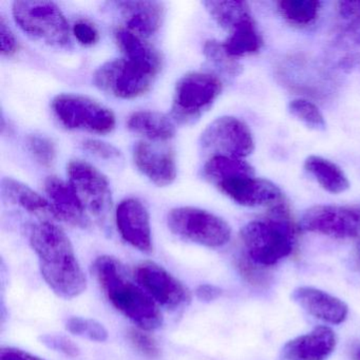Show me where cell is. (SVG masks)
<instances>
[{
    "label": "cell",
    "instance_id": "obj_3",
    "mask_svg": "<svg viewBox=\"0 0 360 360\" xmlns=\"http://www.w3.org/2000/svg\"><path fill=\"white\" fill-rule=\"evenodd\" d=\"M240 238L242 252L269 269L292 254L297 229L290 210L281 201L273 205L266 219L248 223L240 231Z\"/></svg>",
    "mask_w": 360,
    "mask_h": 360
},
{
    "label": "cell",
    "instance_id": "obj_30",
    "mask_svg": "<svg viewBox=\"0 0 360 360\" xmlns=\"http://www.w3.org/2000/svg\"><path fill=\"white\" fill-rule=\"evenodd\" d=\"M236 265L240 275L250 285L265 288L271 284V275L269 269L255 262L243 252H241V254L237 257Z\"/></svg>",
    "mask_w": 360,
    "mask_h": 360
},
{
    "label": "cell",
    "instance_id": "obj_27",
    "mask_svg": "<svg viewBox=\"0 0 360 360\" xmlns=\"http://www.w3.org/2000/svg\"><path fill=\"white\" fill-rule=\"evenodd\" d=\"M203 174L207 180L217 184L220 181L231 176H242V174L255 176V170L243 159L216 155V157L210 158L206 162L203 167Z\"/></svg>",
    "mask_w": 360,
    "mask_h": 360
},
{
    "label": "cell",
    "instance_id": "obj_10",
    "mask_svg": "<svg viewBox=\"0 0 360 360\" xmlns=\"http://www.w3.org/2000/svg\"><path fill=\"white\" fill-rule=\"evenodd\" d=\"M200 147L210 158L216 155L243 159L255 149L254 138L248 126L233 117L214 120L202 132Z\"/></svg>",
    "mask_w": 360,
    "mask_h": 360
},
{
    "label": "cell",
    "instance_id": "obj_34",
    "mask_svg": "<svg viewBox=\"0 0 360 360\" xmlns=\"http://www.w3.org/2000/svg\"><path fill=\"white\" fill-rule=\"evenodd\" d=\"M128 338L134 347L143 355L148 358H158L160 356V347L157 341L149 334L143 332L141 328H131L128 332Z\"/></svg>",
    "mask_w": 360,
    "mask_h": 360
},
{
    "label": "cell",
    "instance_id": "obj_42",
    "mask_svg": "<svg viewBox=\"0 0 360 360\" xmlns=\"http://www.w3.org/2000/svg\"><path fill=\"white\" fill-rule=\"evenodd\" d=\"M353 357L354 360H360V347L354 351Z\"/></svg>",
    "mask_w": 360,
    "mask_h": 360
},
{
    "label": "cell",
    "instance_id": "obj_5",
    "mask_svg": "<svg viewBox=\"0 0 360 360\" xmlns=\"http://www.w3.org/2000/svg\"><path fill=\"white\" fill-rule=\"evenodd\" d=\"M167 224L174 235L206 248H222L231 237L226 221L207 210L191 206L170 210Z\"/></svg>",
    "mask_w": 360,
    "mask_h": 360
},
{
    "label": "cell",
    "instance_id": "obj_37",
    "mask_svg": "<svg viewBox=\"0 0 360 360\" xmlns=\"http://www.w3.org/2000/svg\"><path fill=\"white\" fill-rule=\"evenodd\" d=\"M73 34L77 41L84 46H94L100 39L98 29L91 22L79 20L73 26Z\"/></svg>",
    "mask_w": 360,
    "mask_h": 360
},
{
    "label": "cell",
    "instance_id": "obj_13",
    "mask_svg": "<svg viewBox=\"0 0 360 360\" xmlns=\"http://www.w3.org/2000/svg\"><path fill=\"white\" fill-rule=\"evenodd\" d=\"M216 185L229 199L246 207L275 205L282 201V193L277 185L255 176H231Z\"/></svg>",
    "mask_w": 360,
    "mask_h": 360
},
{
    "label": "cell",
    "instance_id": "obj_18",
    "mask_svg": "<svg viewBox=\"0 0 360 360\" xmlns=\"http://www.w3.org/2000/svg\"><path fill=\"white\" fill-rule=\"evenodd\" d=\"M45 191L56 220L83 229L89 226V216L69 183L58 176H49L45 181Z\"/></svg>",
    "mask_w": 360,
    "mask_h": 360
},
{
    "label": "cell",
    "instance_id": "obj_20",
    "mask_svg": "<svg viewBox=\"0 0 360 360\" xmlns=\"http://www.w3.org/2000/svg\"><path fill=\"white\" fill-rule=\"evenodd\" d=\"M1 191L11 203L20 206L30 214L45 219V221L56 219L49 200L33 191L28 185L12 178H5L1 182Z\"/></svg>",
    "mask_w": 360,
    "mask_h": 360
},
{
    "label": "cell",
    "instance_id": "obj_25",
    "mask_svg": "<svg viewBox=\"0 0 360 360\" xmlns=\"http://www.w3.org/2000/svg\"><path fill=\"white\" fill-rule=\"evenodd\" d=\"M262 37L259 34L252 20L233 29L222 45L227 54L237 60L242 56L257 53L262 47Z\"/></svg>",
    "mask_w": 360,
    "mask_h": 360
},
{
    "label": "cell",
    "instance_id": "obj_40",
    "mask_svg": "<svg viewBox=\"0 0 360 360\" xmlns=\"http://www.w3.org/2000/svg\"><path fill=\"white\" fill-rule=\"evenodd\" d=\"M0 360H44L16 347H6L0 351Z\"/></svg>",
    "mask_w": 360,
    "mask_h": 360
},
{
    "label": "cell",
    "instance_id": "obj_1",
    "mask_svg": "<svg viewBox=\"0 0 360 360\" xmlns=\"http://www.w3.org/2000/svg\"><path fill=\"white\" fill-rule=\"evenodd\" d=\"M30 244L39 257L41 276L58 296L73 299L85 292L87 278L68 236L51 221L35 224Z\"/></svg>",
    "mask_w": 360,
    "mask_h": 360
},
{
    "label": "cell",
    "instance_id": "obj_41",
    "mask_svg": "<svg viewBox=\"0 0 360 360\" xmlns=\"http://www.w3.org/2000/svg\"><path fill=\"white\" fill-rule=\"evenodd\" d=\"M223 290L212 284H201L195 290L198 298L204 302H212L222 296Z\"/></svg>",
    "mask_w": 360,
    "mask_h": 360
},
{
    "label": "cell",
    "instance_id": "obj_14",
    "mask_svg": "<svg viewBox=\"0 0 360 360\" xmlns=\"http://www.w3.org/2000/svg\"><path fill=\"white\" fill-rule=\"evenodd\" d=\"M115 221L122 238L141 252H153L150 217L148 210L138 199L129 198L117 205Z\"/></svg>",
    "mask_w": 360,
    "mask_h": 360
},
{
    "label": "cell",
    "instance_id": "obj_6",
    "mask_svg": "<svg viewBox=\"0 0 360 360\" xmlns=\"http://www.w3.org/2000/svg\"><path fill=\"white\" fill-rule=\"evenodd\" d=\"M159 73L127 58L109 60L94 72V83L98 89L117 98L132 100L150 90Z\"/></svg>",
    "mask_w": 360,
    "mask_h": 360
},
{
    "label": "cell",
    "instance_id": "obj_12",
    "mask_svg": "<svg viewBox=\"0 0 360 360\" xmlns=\"http://www.w3.org/2000/svg\"><path fill=\"white\" fill-rule=\"evenodd\" d=\"M300 227L335 239H349L359 233L360 212L340 206H313L303 214Z\"/></svg>",
    "mask_w": 360,
    "mask_h": 360
},
{
    "label": "cell",
    "instance_id": "obj_7",
    "mask_svg": "<svg viewBox=\"0 0 360 360\" xmlns=\"http://www.w3.org/2000/svg\"><path fill=\"white\" fill-rule=\"evenodd\" d=\"M52 109L67 129L106 134L115 127V113L87 96L60 94L52 102Z\"/></svg>",
    "mask_w": 360,
    "mask_h": 360
},
{
    "label": "cell",
    "instance_id": "obj_23",
    "mask_svg": "<svg viewBox=\"0 0 360 360\" xmlns=\"http://www.w3.org/2000/svg\"><path fill=\"white\" fill-rule=\"evenodd\" d=\"M304 168L315 178L318 184L328 193L338 195L349 188V182L343 170L330 160L318 155H309L304 162Z\"/></svg>",
    "mask_w": 360,
    "mask_h": 360
},
{
    "label": "cell",
    "instance_id": "obj_35",
    "mask_svg": "<svg viewBox=\"0 0 360 360\" xmlns=\"http://www.w3.org/2000/svg\"><path fill=\"white\" fill-rule=\"evenodd\" d=\"M41 341L49 349L60 352L69 357L75 358L81 354L79 347L68 337L62 336V335H44L41 337Z\"/></svg>",
    "mask_w": 360,
    "mask_h": 360
},
{
    "label": "cell",
    "instance_id": "obj_24",
    "mask_svg": "<svg viewBox=\"0 0 360 360\" xmlns=\"http://www.w3.org/2000/svg\"><path fill=\"white\" fill-rule=\"evenodd\" d=\"M332 60L342 69L360 64V18L351 20L333 46Z\"/></svg>",
    "mask_w": 360,
    "mask_h": 360
},
{
    "label": "cell",
    "instance_id": "obj_26",
    "mask_svg": "<svg viewBox=\"0 0 360 360\" xmlns=\"http://www.w3.org/2000/svg\"><path fill=\"white\" fill-rule=\"evenodd\" d=\"M207 10L217 24L226 30L233 31L244 22L252 20L250 7L245 1H204Z\"/></svg>",
    "mask_w": 360,
    "mask_h": 360
},
{
    "label": "cell",
    "instance_id": "obj_43",
    "mask_svg": "<svg viewBox=\"0 0 360 360\" xmlns=\"http://www.w3.org/2000/svg\"><path fill=\"white\" fill-rule=\"evenodd\" d=\"M357 259L358 263H359L360 265V241L359 243L357 244Z\"/></svg>",
    "mask_w": 360,
    "mask_h": 360
},
{
    "label": "cell",
    "instance_id": "obj_38",
    "mask_svg": "<svg viewBox=\"0 0 360 360\" xmlns=\"http://www.w3.org/2000/svg\"><path fill=\"white\" fill-rule=\"evenodd\" d=\"M0 41H1V54L4 56L10 58L18 53L20 44L4 18H0Z\"/></svg>",
    "mask_w": 360,
    "mask_h": 360
},
{
    "label": "cell",
    "instance_id": "obj_8",
    "mask_svg": "<svg viewBox=\"0 0 360 360\" xmlns=\"http://www.w3.org/2000/svg\"><path fill=\"white\" fill-rule=\"evenodd\" d=\"M222 88V82L212 73H187L176 83L172 117L180 123L195 121L220 96Z\"/></svg>",
    "mask_w": 360,
    "mask_h": 360
},
{
    "label": "cell",
    "instance_id": "obj_9",
    "mask_svg": "<svg viewBox=\"0 0 360 360\" xmlns=\"http://www.w3.org/2000/svg\"><path fill=\"white\" fill-rule=\"evenodd\" d=\"M70 186L88 216L102 220L112 207V193L106 176L91 164L73 160L67 166Z\"/></svg>",
    "mask_w": 360,
    "mask_h": 360
},
{
    "label": "cell",
    "instance_id": "obj_4",
    "mask_svg": "<svg viewBox=\"0 0 360 360\" xmlns=\"http://www.w3.org/2000/svg\"><path fill=\"white\" fill-rule=\"evenodd\" d=\"M16 24L35 41L52 47L70 43V29L62 10L51 1L18 0L12 6Z\"/></svg>",
    "mask_w": 360,
    "mask_h": 360
},
{
    "label": "cell",
    "instance_id": "obj_22",
    "mask_svg": "<svg viewBox=\"0 0 360 360\" xmlns=\"http://www.w3.org/2000/svg\"><path fill=\"white\" fill-rule=\"evenodd\" d=\"M128 129L144 136L147 140L166 142L176 134L174 122L163 113L157 111H138L130 115L127 122Z\"/></svg>",
    "mask_w": 360,
    "mask_h": 360
},
{
    "label": "cell",
    "instance_id": "obj_31",
    "mask_svg": "<svg viewBox=\"0 0 360 360\" xmlns=\"http://www.w3.org/2000/svg\"><path fill=\"white\" fill-rule=\"evenodd\" d=\"M66 328L75 336L83 337L96 342H104L108 339V330L96 320L89 318L71 317L67 319Z\"/></svg>",
    "mask_w": 360,
    "mask_h": 360
},
{
    "label": "cell",
    "instance_id": "obj_15",
    "mask_svg": "<svg viewBox=\"0 0 360 360\" xmlns=\"http://www.w3.org/2000/svg\"><path fill=\"white\" fill-rule=\"evenodd\" d=\"M134 161L136 168L157 186H168L176 180V159L169 149H160L142 141L134 146Z\"/></svg>",
    "mask_w": 360,
    "mask_h": 360
},
{
    "label": "cell",
    "instance_id": "obj_17",
    "mask_svg": "<svg viewBox=\"0 0 360 360\" xmlns=\"http://www.w3.org/2000/svg\"><path fill=\"white\" fill-rule=\"evenodd\" d=\"M292 299L309 315L328 323H342L349 314L342 300L311 286L297 288L292 290Z\"/></svg>",
    "mask_w": 360,
    "mask_h": 360
},
{
    "label": "cell",
    "instance_id": "obj_36",
    "mask_svg": "<svg viewBox=\"0 0 360 360\" xmlns=\"http://www.w3.org/2000/svg\"><path fill=\"white\" fill-rule=\"evenodd\" d=\"M83 147L88 153L105 160L117 159L121 155L119 149L109 143L103 142L100 140H86L83 143Z\"/></svg>",
    "mask_w": 360,
    "mask_h": 360
},
{
    "label": "cell",
    "instance_id": "obj_32",
    "mask_svg": "<svg viewBox=\"0 0 360 360\" xmlns=\"http://www.w3.org/2000/svg\"><path fill=\"white\" fill-rule=\"evenodd\" d=\"M204 54L219 70L231 77H237L241 72V66L239 63L227 54L222 43L217 41H206L204 45Z\"/></svg>",
    "mask_w": 360,
    "mask_h": 360
},
{
    "label": "cell",
    "instance_id": "obj_28",
    "mask_svg": "<svg viewBox=\"0 0 360 360\" xmlns=\"http://www.w3.org/2000/svg\"><path fill=\"white\" fill-rule=\"evenodd\" d=\"M322 4L318 0H280L278 10L290 25L309 26L317 18Z\"/></svg>",
    "mask_w": 360,
    "mask_h": 360
},
{
    "label": "cell",
    "instance_id": "obj_19",
    "mask_svg": "<svg viewBox=\"0 0 360 360\" xmlns=\"http://www.w3.org/2000/svg\"><path fill=\"white\" fill-rule=\"evenodd\" d=\"M117 5L126 29L143 39L155 34L163 24L165 8L159 1H120Z\"/></svg>",
    "mask_w": 360,
    "mask_h": 360
},
{
    "label": "cell",
    "instance_id": "obj_39",
    "mask_svg": "<svg viewBox=\"0 0 360 360\" xmlns=\"http://www.w3.org/2000/svg\"><path fill=\"white\" fill-rule=\"evenodd\" d=\"M337 10L345 20H356L360 18V1H339Z\"/></svg>",
    "mask_w": 360,
    "mask_h": 360
},
{
    "label": "cell",
    "instance_id": "obj_33",
    "mask_svg": "<svg viewBox=\"0 0 360 360\" xmlns=\"http://www.w3.org/2000/svg\"><path fill=\"white\" fill-rule=\"evenodd\" d=\"M27 146L34 159L45 167H51L56 162V149L53 142L46 136H29Z\"/></svg>",
    "mask_w": 360,
    "mask_h": 360
},
{
    "label": "cell",
    "instance_id": "obj_11",
    "mask_svg": "<svg viewBox=\"0 0 360 360\" xmlns=\"http://www.w3.org/2000/svg\"><path fill=\"white\" fill-rule=\"evenodd\" d=\"M134 278L158 305L161 304L168 309H178L191 302L188 288L163 266L153 261H144L136 265Z\"/></svg>",
    "mask_w": 360,
    "mask_h": 360
},
{
    "label": "cell",
    "instance_id": "obj_2",
    "mask_svg": "<svg viewBox=\"0 0 360 360\" xmlns=\"http://www.w3.org/2000/svg\"><path fill=\"white\" fill-rule=\"evenodd\" d=\"M94 273L111 304L139 328L157 330L163 324L158 303L134 283L123 264L115 257L101 256L94 262Z\"/></svg>",
    "mask_w": 360,
    "mask_h": 360
},
{
    "label": "cell",
    "instance_id": "obj_21",
    "mask_svg": "<svg viewBox=\"0 0 360 360\" xmlns=\"http://www.w3.org/2000/svg\"><path fill=\"white\" fill-rule=\"evenodd\" d=\"M115 41L124 58L143 66L148 67L158 73L161 71L163 60L160 52L145 39L134 34L126 28H120L115 32Z\"/></svg>",
    "mask_w": 360,
    "mask_h": 360
},
{
    "label": "cell",
    "instance_id": "obj_29",
    "mask_svg": "<svg viewBox=\"0 0 360 360\" xmlns=\"http://www.w3.org/2000/svg\"><path fill=\"white\" fill-rule=\"evenodd\" d=\"M288 111L292 117L304 124L309 129L324 131L326 128V120L318 107L304 98H297L288 105Z\"/></svg>",
    "mask_w": 360,
    "mask_h": 360
},
{
    "label": "cell",
    "instance_id": "obj_16",
    "mask_svg": "<svg viewBox=\"0 0 360 360\" xmlns=\"http://www.w3.org/2000/svg\"><path fill=\"white\" fill-rule=\"evenodd\" d=\"M337 345V337L332 328L316 326L307 333L285 343L282 349L284 360H326Z\"/></svg>",
    "mask_w": 360,
    "mask_h": 360
}]
</instances>
